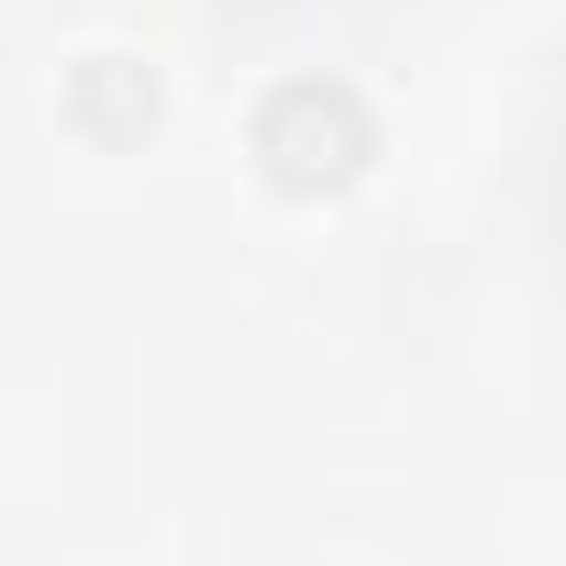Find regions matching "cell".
<instances>
[{
  "label": "cell",
  "mask_w": 566,
  "mask_h": 566,
  "mask_svg": "<svg viewBox=\"0 0 566 566\" xmlns=\"http://www.w3.org/2000/svg\"><path fill=\"white\" fill-rule=\"evenodd\" d=\"M255 167H266V189H290V200H334V189H356L367 167H378V112L345 90V78H277L266 101H255Z\"/></svg>",
  "instance_id": "obj_1"
},
{
  "label": "cell",
  "mask_w": 566,
  "mask_h": 566,
  "mask_svg": "<svg viewBox=\"0 0 566 566\" xmlns=\"http://www.w3.org/2000/svg\"><path fill=\"white\" fill-rule=\"evenodd\" d=\"M156 112H167V90H156L145 56H78V67H67V123H78L90 145H145Z\"/></svg>",
  "instance_id": "obj_2"
}]
</instances>
